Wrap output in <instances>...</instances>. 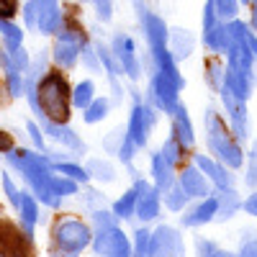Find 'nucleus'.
<instances>
[{
  "label": "nucleus",
  "mask_w": 257,
  "mask_h": 257,
  "mask_svg": "<svg viewBox=\"0 0 257 257\" xmlns=\"http://www.w3.org/2000/svg\"><path fill=\"white\" fill-rule=\"evenodd\" d=\"M36 98H39V108L41 116L54 121V123H67L70 118V85L67 77L62 72H47L36 82Z\"/></svg>",
  "instance_id": "nucleus-1"
},
{
  "label": "nucleus",
  "mask_w": 257,
  "mask_h": 257,
  "mask_svg": "<svg viewBox=\"0 0 257 257\" xmlns=\"http://www.w3.org/2000/svg\"><path fill=\"white\" fill-rule=\"evenodd\" d=\"M203 123H206V139H208V147H211V155L221 160L226 167L237 170L244 165V152H242V142L237 137L229 134V128L224 123V118L219 116L216 108H208L206 116H203Z\"/></svg>",
  "instance_id": "nucleus-2"
},
{
  "label": "nucleus",
  "mask_w": 257,
  "mask_h": 257,
  "mask_svg": "<svg viewBox=\"0 0 257 257\" xmlns=\"http://www.w3.org/2000/svg\"><path fill=\"white\" fill-rule=\"evenodd\" d=\"M93 229L77 219H64L54 226V257H77L93 244Z\"/></svg>",
  "instance_id": "nucleus-3"
},
{
  "label": "nucleus",
  "mask_w": 257,
  "mask_h": 257,
  "mask_svg": "<svg viewBox=\"0 0 257 257\" xmlns=\"http://www.w3.org/2000/svg\"><path fill=\"white\" fill-rule=\"evenodd\" d=\"M85 47H88L85 31L77 24H62V29L57 31V41H54V62L59 67L70 70L77 64Z\"/></svg>",
  "instance_id": "nucleus-4"
},
{
  "label": "nucleus",
  "mask_w": 257,
  "mask_h": 257,
  "mask_svg": "<svg viewBox=\"0 0 257 257\" xmlns=\"http://www.w3.org/2000/svg\"><path fill=\"white\" fill-rule=\"evenodd\" d=\"M203 47L213 54H226L229 52V26L226 21L221 18V13L216 11V6H213V0H206L203 6Z\"/></svg>",
  "instance_id": "nucleus-5"
},
{
  "label": "nucleus",
  "mask_w": 257,
  "mask_h": 257,
  "mask_svg": "<svg viewBox=\"0 0 257 257\" xmlns=\"http://www.w3.org/2000/svg\"><path fill=\"white\" fill-rule=\"evenodd\" d=\"M147 103L152 105V108L167 113V116H173L178 111V105H180V90H178V85L165 77L160 70H155V75L149 77V90H147Z\"/></svg>",
  "instance_id": "nucleus-6"
},
{
  "label": "nucleus",
  "mask_w": 257,
  "mask_h": 257,
  "mask_svg": "<svg viewBox=\"0 0 257 257\" xmlns=\"http://www.w3.org/2000/svg\"><path fill=\"white\" fill-rule=\"evenodd\" d=\"M155 111H157V108H152L149 103H142L139 98H137L134 105H132L126 134L132 137V142H134L139 149L147 147V142H149V132H152L155 123H157V113H155Z\"/></svg>",
  "instance_id": "nucleus-7"
},
{
  "label": "nucleus",
  "mask_w": 257,
  "mask_h": 257,
  "mask_svg": "<svg viewBox=\"0 0 257 257\" xmlns=\"http://www.w3.org/2000/svg\"><path fill=\"white\" fill-rule=\"evenodd\" d=\"M221 103L226 108V116L231 121V134L237 137L239 142L249 139V116H247V100L239 98L237 93H231L226 85H221Z\"/></svg>",
  "instance_id": "nucleus-8"
},
{
  "label": "nucleus",
  "mask_w": 257,
  "mask_h": 257,
  "mask_svg": "<svg viewBox=\"0 0 257 257\" xmlns=\"http://www.w3.org/2000/svg\"><path fill=\"white\" fill-rule=\"evenodd\" d=\"M93 249L103 257H134V247L128 244L126 234L116 226L108 229H98L93 237Z\"/></svg>",
  "instance_id": "nucleus-9"
},
{
  "label": "nucleus",
  "mask_w": 257,
  "mask_h": 257,
  "mask_svg": "<svg viewBox=\"0 0 257 257\" xmlns=\"http://www.w3.org/2000/svg\"><path fill=\"white\" fill-rule=\"evenodd\" d=\"M111 49H113L116 62L121 64V72L128 75L132 80H137L142 75V64L137 59V44H134V39L128 36V34H116L113 41H111Z\"/></svg>",
  "instance_id": "nucleus-10"
},
{
  "label": "nucleus",
  "mask_w": 257,
  "mask_h": 257,
  "mask_svg": "<svg viewBox=\"0 0 257 257\" xmlns=\"http://www.w3.org/2000/svg\"><path fill=\"white\" fill-rule=\"evenodd\" d=\"M152 257H185L180 231L173 226H157L152 231Z\"/></svg>",
  "instance_id": "nucleus-11"
},
{
  "label": "nucleus",
  "mask_w": 257,
  "mask_h": 257,
  "mask_svg": "<svg viewBox=\"0 0 257 257\" xmlns=\"http://www.w3.org/2000/svg\"><path fill=\"white\" fill-rule=\"evenodd\" d=\"M139 190L137 198V219L139 221H155L160 216V203H162V190L157 185H149L147 180H137L134 183Z\"/></svg>",
  "instance_id": "nucleus-12"
},
{
  "label": "nucleus",
  "mask_w": 257,
  "mask_h": 257,
  "mask_svg": "<svg viewBox=\"0 0 257 257\" xmlns=\"http://www.w3.org/2000/svg\"><path fill=\"white\" fill-rule=\"evenodd\" d=\"M216 211H219V196H206V198H198L190 208H185L180 224L183 226H190V229H198L203 224H211L216 221Z\"/></svg>",
  "instance_id": "nucleus-13"
},
{
  "label": "nucleus",
  "mask_w": 257,
  "mask_h": 257,
  "mask_svg": "<svg viewBox=\"0 0 257 257\" xmlns=\"http://www.w3.org/2000/svg\"><path fill=\"white\" fill-rule=\"evenodd\" d=\"M142 29H144V36H147L149 52L170 47V26L165 24V18H160L157 13L142 11Z\"/></svg>",
  "instance_id": "nucleus-14"
},
{
  "label": "nucleus",
  "mask_w": 257,
  "mask_h": 257,
  "mask_svg": "<svg viewBox=\"0 0 257 257\" xmlns=\"http://www.w3.org/2000/svg\"><path fill=\"white\" fill-rule=\"evenodd\" d=\"M196 165L203 170V175L211 180V185L216 190H226L234 188V175L229 173V167L216 160V157H208V155H196Z\"/></svg>",
  "instance_id": "nucleus-15"
},
{
  "label": "nucleus",
  "mask_w": 257,
  "mask_h": 257,
  "mask_svg": "<svg viewBox=\"0 0 257 257\" xmlns=\"http://www.w3.org/2000/svg\"><path fill=\"white\" fill-rule=\"evenodd\" d=\"M178 183L183 185V190L188 193L190 201H198V198L211 196V180L203 175V170H201L198 165H196V167H193V165L183 167V173H180Z\"/></svg>",
  "instance_id": "nucleus-16"
},
{
  "label": "nucleus",
  "mask_w": 257,
  "mask_h": 257,
  "mask_svg": "<svg viewBox=\"0 0 257 257\" xmlns=\"http://www.w3.org/2000/svg\"><path fill=\"white\" fill-rule=\"evenodd\" d=\"M39 6V18H36V29L41 34H57L64 24V16L59 11L57 0H36Z\"/></svg>",
  "instance_id": "nucleus-17"
},
{
  "label": "nucleus",
  "mask_w": 257,
  "mask_h": 257,
  "mask_svg": "<svg viewBox=\"0 0 257 257\" xmlns=\"http://www.w3.org/2000/svg\"><path fill=\"white\" fill-rule=\"evenodd\" d=\"M249 34H252V31H249ZM226 57H229V64H226L229 70H234V72H242V75H249V77H252L254 54H252V49H249L247 41H231V44H229V52H226Z\"/></svg>",
  "instance_id": "nucleus-18"
},
{
  "label": "nucleus",
  "mask_w": 257,
  "mask_h": 257,
  "mask_svg": "<svg viewBox=\"0 0 257 257\" xmlns=\"http://www.w3.org/2000/svg\"><path fill=\"white\" fill-rule=\"evenodd\" d=\"M41 128H44V134H49L54 142H59V144H64V147L75 149V152H80V155L85 152V142L72 132L67 123H54V121L44 118V121H41Z\"/></svg>",
  "instance_id": "nucleus-19"
},
{
  "label": "nucleus",
  "mask_w": 257,
  "mask_h": 257,
  "mask_svg": "<svg viewBox=\"0 0 257 257\" xmlns=\"http://www.w3.org/2000/svg\"><path fill=\"white\" fill-rule=\"evenodd\" d=\"M173 137L188 149L196 144V134H193V123H190V113L185 111V105L180 103L178 111L173 113Z\"/></svg>",
  "instance_id": "nucleus-20"
},
{
  "label": "nucleus",
  "mask_w": 257,
  "mask_h": 257,
  "mask_svg": "<svg viewBox=\"0 0 257 257\" xmlns=\"http://www.w3.org/2000/svg\"><path fill=\"white\" fill-rule=\"evenodd\" d=\"M219 196V211H216V221H229L231 216H237V211L244 206V201L239 198V193L234 188L226 190H216Z\"/></svg>",
  "instance_id": "nucleus-21"
},
{
  "label": "nucleus",
  "mask_w": 257,
  "mask_h": 257,
  "mask_svg": "<svg viewBox=\"0 0 257 257\" xmlns=\"http://www.w3.org/2000/svg\"><path fill=\"white\" fill-rule=\"evenodd\" d=\"M21 224H24V231H26V237H31L34 234V226L39 221V206H36V196L34 193H24L21 196Z\"/></svg>",
  "instance_id": "nucleus-22"
},
{
  "label": "nucleus",
  "mask_w": 257,
  "mask_h": 257,
  "mask_svg": "<svg viewBox=\"0 0 257 257\" xmlns=\"http://www.w3.org/2000/svg\"><path fill=\"white\" fill-rule=\"evenodd\" d=\"M149 167H152V178H155V185L165 193L173 183H178L175 180V175H173V167H170L167 162H165V157L157 152V155H152V162H149Z\"/></svg>",
  "instance_id": "nucleus-23"
},
{
  "label": "nucleus",
  "mask_w": 257,
  "mask_h": 257,
  "mask_svg": "<svg viewBox=\"0 0 257 257\" xmlns=\"http://www.w3.org/2000/svg\"><path fill=\"white\" fill-rule=\"evenodd\" d=\"M170 52H173L178 62L193 52V39L185 29H170Z\"/></svg>",
  "instance_id": "nucleus-24"
},
{
  "label": "nucleus",
  "mask_w": 257,
  "mask_h": 257,
  "mask_svg": "<svg viewBox=\"0 0 257 257\" xmlns=\"http://www.w3.org/2000/svg\"><path fill=\"white\" fill-rule=\"evenodd\" d=\"M224 85L231 90V93H237L239 98L249 100L252 95V77L249 75H242V72H234L226 67V75H224Z\"/></svg>",
  "instance_id": "nucleus-25"
},
{
  "label": "nucleus",
  "mask_w": 257,
  "mask_h": 257,
  "mask_svg": "<svg viewBox=\"0 0 257 257\" xmlns=\"http://www.w3.org/2000/svg\"><path fill=\"white\" fill-rule=\"evenodd\" d=\"M137 198H139V190H137V185L134 188H128L123 196L113 203V213L118 219H132V216H137Z\"/></svg>",
  "instance_id": "nucleus-26"
},
{
  "label": "nucleus",
  "mask_w": 257,
  "mask_h": 257,
  "mask_svg": "<svg viewBox=\"0 0 257 257\" xmlns=\"http://www.w3.org/2000/svg\"><path fill=\"white\" fill-rule=\"evenodd\" d=\"M162 201H165V206L170 208V211H185V206H188V193L183 190V185L180 183H173L165 193H162Z\"/></svg>",
  "instance_id": "nucleus-27"
},
{
  "label": "nucleus",
  "mask_w": 257,
  "mask_h": 257,
  "mask_svg": "<svg viewBox=\"0 0 257 257\" xmlns=\"http://www.w3.org/2000/svg\"><path fill=\"white\" fill-rule=\"evenodd\" d=\"M93 100H95V82L93 80H82L72 90V105H77V108L85 111Z\"/></svg>",
  "instance_id": "nucleus-28"
},
{
  "label": "nucleus",
  "mask_w": 257,
  "mask_h": 257,
  "mask_svg": "<svg viewBox=\"0 0 257 257\" xmlns=\"http://www.w3.org/2000/svg\"><path fill=\"white\" fill-rule=\"evenodd\" d=\"M0 34H3L6 39V49H18L21 44H24V31H21L16 24H11L8 18H0Z\"/></svg>",
  "instance_id": "nucleus-29"
},
{
  "label": "nucleus",
  "mask_w": 257,
  "mask_h": 257,
  "mask_svg": "<svg viewBox=\"0 0 257 257\" xmlns=\"http://www.w3.org/2000/svg\"><path fill=\"white\" fill-rule=\"evenodd\" d=\"M183 152H185V147H183V144H180L175 137L165 139V144H162V149H160V155L165 157V162H167L170 167H173V170H175V165H178V162L185 157Z\"/></svg>",
  "instance_id": "nucleus-30"
},
{
  "label": "nucleus",
  "mask_w": 257,
  "mask_h": 257,
  "mask_svg": "<svg viewBox=\"0 0 257 257\" xmlns=\"http://www.w3.org/2000/svg\"><path fill=\"white\" fill-rule=\"evenodd\" d=\"M108 111H111V103L105 98H95L88 108H85L82 118H85V123H100L105 116H108Z\"/></svg>",
  "instance_id": "nucleus-31"
},
{
  "label": "nucleus",
  "mask_w": 257,
  "mask_h": 257,
  "mask_svg": "<svg viewBox=\"0 0 257 257\" xmlns=\"http://www.w3.org/2000/svg\"><path fill=\"white\" fill-rule=\"evenodd\" d=\"M196 252H198V257H239V254H234L229 249H221L216 242L203 239V237L196 239Z\"/></svg>",
  "instance_id": "nucleus-32"
},
{
  "label": "nucleus",
  "mask_w": 257,
  "mask_h": 257,
  "mask_svg": "<svg viewBox=\"0 0 257 257\" xmlns=\"http://www.w3.org/2000/svg\"><path fill=\"white\" fill-rule=\"evenodd\" d=\"M88 173H90V178H98V180H103V183L116 180V170L105 162V160H90V162H88Z\"/></svg>",
  "instance_id": "nucleus-33"
},
{
  "label": "nucleus",
  "mask_w": 257,
  "mask_h": 257,
  "mask_svg": "<svg viewBox=\"0 0 257 257\" xmlns=\"http://www.w3.org/2000/svg\"><path fill=\"white\" fill-rule=\"evenodd\" d=\"M134 257H152V231L137 229L134 234Z\"/></svg>",
  "instance_id": "nucleus-34"
},
{
  "label": "nucleus",
  "mask_w": 257,
  "mask_h": 257,
  "mask_svg": "<svg viewBox=\"0 0 257 257\" xmlns=\"http://www.w3.org/2000/svg\"><path fill=\"white\" fill-rule=\"evenodd\" d=\"M54 170H57V173H62V175H67V178H72V180H77V183H88V180H90L88 170L80 167V165H75V162H57Z\"/></svg>",
  "instance_id": "nucleus-35"
},
{
  "label": "nucleus",
  "mask_w": 257,
  "mask_h": 257,
  "mask_svg": "<svg viewBox=\"0 0 257 257\" xmlns=\"http://www.w3.org/2000/svg\"><path fill=\"white\" fill-rule=\"evenodd\" d=\"M6 64H8V67H13V70H18V72H29L31 59H29V54H26L24 47H18V49H11V52H8Z\"/></svg>",
  "instance_id": "nucleus-36"
},
{
  "label": "nucleus",
  "mask_w": 257,
  "mask_h": 257,
  "mask_svg": "<svg viewBox=\"0 0 257 257\" xmlns=\"http://www.w3.org/2000/svg\"><path fill=\"white\" fill-rule=\"evenodd\" d=\"M52 188L59 193V196H75V193L80 190V183L59 173V175H52Z\"/></svg>",
  "instance_id": "nucleus-37"
},
{
  "label": "nucleus",
  "mask_w": 257,
  "mask_h": 257,
  "mask_svg": "<svg viewBox=\"0 0 257 257\" xmlns=\"http://www.w3.org/2000/svg\"><path fill=\"white\" fill-rule=\"evenodd\" d=\"M224 75H226V70L221 67L219 62H208V67H206V80H208V85H211L213 90H221Z\"/></svg>",
  "instance_id": "nucleus-38"
},
{
  "label": "nucleus",
  "mask_w": 257,
  "mask_h": 257,
  "mask_svg": "<svg viewBox=\"0 0 257 257\" xmlns=\"http://www.w3.org/2000/svg\"><path fill=\"white\" fill-rule=\"evenodd\" d=\"M6 77H8V90H11V95L13 98H21L24 95V90H26V82H24V77H21V72L18 70H13V67H8L6 64Z\"/></svg>",
  "instance_id": "nucleus-39"
},
{
  "label": "nucleus",
  "mask_w": 257,
  "mask_h": 257,
  "mask_svg": "<svg viewBox=\"0 0 257 257\" xmlns=\"http://www.w3.org/2000/svg\"><path fill=\"white\" fill-rule=\"evenodd\" d=\"M213 6H216V11L221 13L224 21L237 18V13H239V0H213Z\"/></svg>",
  "instance_id": "nucleus-40"
},
{
  "label": "nucleus",
  "mask_w": 257,
  "mask_h": 257,
  "mask_svg": "<svg viewBox=\"0 0 257 257\" xmlns=\"http://www.w3.org/2000/svg\"><path fill=\"white\" fill-rule=\"evenodd\" d=\"M137 149H139V147L132 142V137L123 134V137H121V144H118V149H116V155H118V160H121V162H132Z\"/></svg>",
  "instance_id": "nucleus-41"
},
{
  "label": "nucleus",
  "mask_w": 257,
  "mask_h": 257,
  "mask_svg": "<svg viewBox=\"0 0 257 257\" xmlns=\"http://www.w3.org/2000/svg\"><path fill=\"white\" fill-rule=\"evenodd\" d=\"M247 185L249 188H257V139H254V144H252V152H249V157H247Z\"/></svg>",
  "instance_id": "nucleus-42"
},
{
  "label": "nucleus",
  "mask_w": 257,
  "mask_h": 257,
  "mask_svg": "<svg viewBox=\"0 0 257 257\" xmlns=\"http://www.w3.org/2000/svg\"><path fill=\"white\" fill-rule=\"evenodd\" d=\"M116 221H118V216L111 211H95L93 213V224H95V231L98 229H108V226H116Z\"/></svg>",
  "instance_id": "nucleus-43"
},
{
  "label": "nucleus",
  "mask_w": 257,
  "mask_h": 257,
  "mask_svg": "<svg viewBox=\"0 0 257 257\" xmlns=\"http://www.w3.org/2000/svg\"><path fill=\"white\" fill-rule=\"evenodd\" d=\"M3 188H6V196H8L11 206L18 211V208H21V196H24V193H21V190L13 185V180H11L8 175H3Z\"/></svg>",
  "instance_id": "nucleus-44"
},
{
  "label": "nucleus",
  "mask_w": 257,
  "mask_h": 257,
  "mask_svg": "<svg viewBox=\"0 0 257 257\" xmlns=\"http://www.w3.org/2000/svg\"><path fill=\"white\" fill-rule=\"evenodd\" d=\"M239 257H257V234H247L239 247Z\"/></svg>",
  "instance_id": "nucleus-45"
},
{
  "label": "nucleus",
  "mask_w": 257,
  "mask_h": 257,
  "mask_svg": "<svg viewBox=\"0 0 257 257\" xmlns=\"http://www.w3.org/2000/svg\"><path fill=\"white\" fill-rule=\"evenodd\" d=\"M80 57H82V62L88 64L90 70H95V72H98V70L103 67V64H100V57H98V52H95V49H93L90 44H88V47L82 49V54H80Z\"/></svg>",
  "instance_id": "nucleus-46"
},
{
  "label": "nucleus",
  "mask_w": 257,
  "mask_h": 257,
  "mask_svg": "<svg viewBox=\"0 0 257 257\" xmlns=\"http://www.w3.org/2000/svg\"><path fill=\"white\" fill-rule=\"evenodd\" d=\"M36 18H39V6H36V0H29L24 6V21L29 29H36Z\"/></svg>",
  "instance_id": "nucleus-47"
},
{
  "label": "nucleus",
  "mask_w": 257,
  "mask_h": 257,
  "mask_svg": "<svg viewBox=\"0 0 257 257\" xmlns=\"http://www.w3.org/2000/svg\"><path fill=\"white\" fill-rule=\"evenodd\" d=\"M26 128H29V134H31V142L36 144V149H41L44 152V137H41V128L34 123V121H29L26 123Z\"/></svg>",
  "instance_id": "nucleus-48"
},
{
  "label": "nucleus",
  "mask_w": 257,
  "mask_h": 257,
  "mask_svg": "<svg viewBox=\"0 0 257 257\" xmlns=\"http://www.w3.org/2000/svg\"><path fill=\"white\" fill-rule=\"evenodd\" d=\"M95 8H98V18L100 21H108L113 16V3H111V0H98Z\"/></svg>",
  "instance_id": "nucleus-49"
},
{
  "label": "nucleus",
  "mask_w": 257,
  "mask_h": 257,
  "mask_svg": "<svg viewBox=\"0 0 257 257\" xmlns=\"http://www.w3.org/2000/svg\"><path fill=\"white\" fill-rule=\"evenodd\" d=\"M18 11L16 0H0V18H11Z\"/></svg>",
  "instance_id": "nucleus-50"
},
{
  "label": "nucleus",
  "mask_w": 257,
  "mask_h": 257,
  "mask_svg": "<svg viewBox=\"0 0 257 257\" xmlns=\"http://www.w3.org/2000/svg\"><path fill=\"white\" fill-rule=\"evenodd\" d=\"M242 208H244V211L249 213V216H257V190H254L252 196H249V198L244 201V206H242Z\"/></svg>",
  "instance_id": "nucleus-51"
},
{
  "label": "nucleus",
  "mask_w": 257,
  "mask_h": 257,
  "mask_svg": "<svg viewBox=\"0 0 257 257\" xmlns=\"http://www.w3.org/2000/svg\"><path fill=\"white\" fill-rule=\"evenodd\" d=\"M249 26H252V31L257 34V0H249Z\"/></svg>",
  "instance_id": "nucleus-52"
},
{
  "label": "nucleus",
  "mask_w": 257,
  "mask_h": 257,
  "mask_svg": "<svg viewBox=\"0 0 257 257\" xmlns=\"http://www.w3.org/2000/svg\"><path fill=\"white\" fill-rule=\"evenodd\" d=\"M13 149V142H11V137L6 134V132H0V152H11Z\"/></svg>",
  "instance_id": "nucleus-53"
},
{
  "label": "nucleus",
  "mask_w": 257,
  "mask_h": 257,
  "mask_svg": "<svg viewBox=\"0 0 257 257\" xmlns=\"http://www.w3.org/2000/svg\"><path fill=\"white\" fill-rule=\"evenodd\" d=\"M247 44H249V49H252V54H254V62H257V34H254V31L247 36Z\"/></svg>",
  "instance_id": "nucleus-54"
},
{
  "label": "nucleus",
  "mask_w": 257,
  "mask_h": 257,
  "mask_svg": "<svg viewBox=\"0 0 257 257\" xmlns=\"http://www.w3.org/2000/svg\"><path fill=\"white\" fill-rule=\"evenodd\" d=\"M0 64H6V54L3 52H0Z\"/></svg>",
  "instance_id": "nucleus-55"
},
{
  "label": "nucleus",
  "mask_w": 257,
  "mask_h": 257,
  "mask_svg": "<svg viewBox=\"0 0 257 257\" xmlns=\"http://www.w3.org/2000/svg\"><path fill=\"white\" fill-rule=\"evenodd\" d=\"M239 3H247V6H249V0H239Z\"/></svg>",
  "instance_id": "nucleus-56"
},
{
  "label": "nucleus",
  "mask_w": 257,
  "mask_h": 257,
  "mask_svg": "<svg viewBox=\"0 0 257 257\" xmlns=\"http://www.w3.org/2000/svg\"><path fill=\"white\" fill-rule=\"evenodd\" d=\"M88 3H98V0H88Z\"/></svg>",
  "instance_id": "nucleus-57"
},
{
  "label": "nucleus",
  "mask_w": 257,
  "mask_h": 257,
  "mask_svg": "<svg viewBox=\"0 0 257 257\" xmlns=\"http://www.w3.org/2000/svg\"><path fill=\"white\" fill-rule=\"evenodd\" d=\"M0 257H3V254H0Z\"/></svg>",
  "instance_id": "nucleus-58"
}]
</instances>
